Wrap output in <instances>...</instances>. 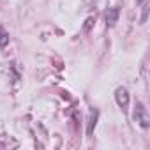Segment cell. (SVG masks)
<instances>
[{
    "instance_id": "obj_1",
    "label": "cell",
    "mask_w": 150,
    "mask_h": 150,
    "mask_svg": "<svg viewBox=\"0 0 150 150\" xmlns=\"http://www.w3.org/2000/svg\"><path fill=\"white\" fill-rule=\"evenodd\" d=\"M134 120L141 125V127H148L150 125V117H148V113H146V110H145V106L141 104V103H136V110H134Z\"/></svg>"
},
{
    "instance_id": "obj_3",
    "label": "cell",
    "mask_w": 150,
    "mask_h": 150,
    "mask_svg": "<svg viewBox=\"0 0 150 150\" xmlns=\"http://www.w3.org/2000/svg\"><path fill=\"white\" fill-rule=\"evenodd\" d=\"M117 18H118V7L108 9V13H106V23H108L110 27H113V25L117 23Z\"/></svg>"
},
{
    "instance_id": "obj_6",
    "label": "cell",
    "mask_w": 150,
    "mask_h": 150,
    "mask_svg": "<svg viewBox=\"0 0 150 150\" xmlns=\"http://www.w3.org/2000/svg\"><path fill=\"white\" fill-rule=\"evenodd\" d=\"M145 2V0H136V4H143Z\"/></svg>"
},
{
    "instance_id": "obj_2",
    "label": "cell",
    "mask_w": 150,
    "mask_h": 150,
    "mask_svg": "<svg viewBox=\"0 0 150 150\" xmlns=\"http://www.w3.org/2000/svg\"><path fill=\"white\" fill-rule=\"evenodd\" d=\"M115 101L122 110H125L129 106V92H127V88H124V87L117 88L115 90Z\"/></svg>"
},
{
    "instance_id": "obj_4",
    "label": "cell",
    "mask_w": 150,
    "mask_h": 150,
    "mask_svg": "<svg viewBox=\"0 0 150 150\" xmlns=\"http://www.w3.org/2000/svg\"><path fill=\"white\" fill-rule=\"evenodd\" d=\"M9 42V34L6 32L4 27H0V48H6Z\"/></svg>"
},
{
    "instance_id": "obj_5",
    "label": "cell",
    "mask_w": 150,
    "mask_h": 150,
    "mask_svg": "<svg viewBox=\"0 0 150 150\" xmlns=\"http://www.w3.org/2000/svg\"><path fill=\"white\" fill-rule=\"evenodd\" d=\"M96 120H97V111H94V113H92V120H90L88 129H87V132H88V134H92V131H94V127H96Z\"/></svg>"
}]
</instances>
